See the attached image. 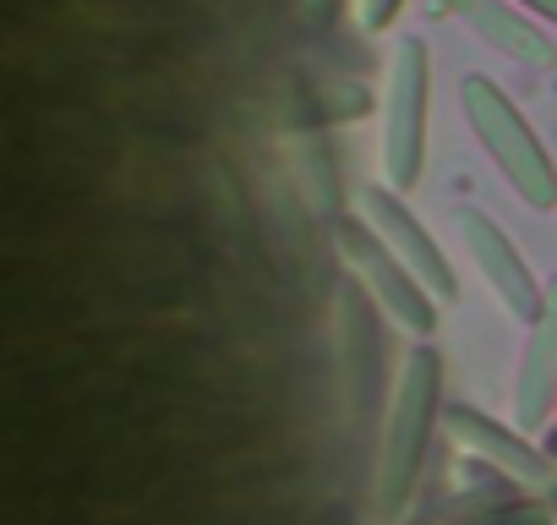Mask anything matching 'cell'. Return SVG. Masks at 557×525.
I'll use <instances>...</instances> for the list:
<instances>
[{
  "mask_svg": "<svg viewBox=\"0 0 557 525\" xmlns=\"http://www.w3.org/2000/svg\"><path fill=\"white\" fill-rule=\"evenodd\" d=\"M361 219L377 230V241L405 262V269L432 291V302H454L459 296V280H454V262L443 257V246L432 241V230L410 213V203H405V192H394V186H367L361 192Z\"/></svg>",
  "mask_w": 557,
  "mask_h": 525,
  "instance_id": "ba28073f",
  "label": "cell"
},
{
  "mask_svg": "<svg viewBox=\"0 0 557 525\" xmlns=\"http://www.w3.org/2000/svg\"><path fill=\"white\" fill-rule=\"evenodd\" d=\"M432 7L443 17H454L465 34H475V45L497 50L513 66H530V72H552L557 66V45L513 7V0H432Z\"/></svg>",
  "mask_w": 557,
  "mask_h": 525,
  "instance_id": "9c48e42d",
  "label": "cell"
},
{
  "mask_svg": "<svg viewBox=\"0 0 557 525\" xmlns=\"http://www.w3.org/2000/svg\"><path fill=\"white\" fill-rule=\"evenodd\" d=\"M432 126V56L416 34H399L383 66V115H377V164L383 186L410 192L426 170Z\"/></svg>",
  "mask_w": 557,
  "mask_h": 525,
  "instance_id": "3957f363",
  "label": "cell"
},
{
  "mask_svg": "<svg viewBox=\"0 0 557 525\" xmlns=\"http://www.w3.org/2000/svg\"><path fill=\"white\" fill-rule=\"evenodd\" d=\"M426 525H552V514H546V503H535V498H524V492H513V487H492V492H470V498H459V503H448L437 520H426Z\"/></svg>",
  "mask_w": 557,
  "mask_h": 525,
  "instance_id": "8fae6325",
  "label": "cell"
},
{
  "mask_svg": "<svg viewBox=\"0 0 557 525\" xmlns=\"http://www.w3.org/2000/svg\"><path fill=\"white\" fill-rule=\"evenodd\" d=\"M334 246H339V257H345L350 280L377 302V313H383L388 323H399L410 340H432V334H437L432 291L377 241V230H372L367 219H339V224H334Z\"/></svg>",
  "mask_w": 557,
  "mask_h": 525,
  "instance_id": "277c9868",
  "label": "cell"
},
{
  "mask_svg": "<svg viewBox=\"0 0 557 525\" xmlns=\"http://www.w3.org/2000/svg\"><path fill=\"white\" fill-rule=\"evenodd\" d=\"M546 460L557 465V405H552V422H546Z\"/></svg>",
  "mask_w": 557,
  "mask_h": 525,
  "instance_id": "9a60e30c",
  "label": "cell"
},
{
  "mask_svg": "<svg viewBox=\"0 0 557 525\" xmlns=\"http://www.w3.org/2000/svg\"><path fill=\"white\" fill-rule=\"evenodd\" d=\"M405 12V0H361V28L367 34H388V23Z\"/></svg>",
  "mask_w": 557,
  "mask_h": 525,
  "instance_id": "7c38bea8",
  "label": "cell"
},
{
  "mask_svg": "<svg viewBox=\"0 0 557 525\" xmlns=\"http://www.w3.org/2000/svg\"><path fill=\"white\" fill-rule=\"evenodd\" d=\"M513 7H519L524 17H541V23L557 28V0H513Z\"/></svg>",
  "mask_w": 557,
  "mask_h": 525,
  "instance_id": "4fadbf2b",
  "label": "cell"
},
{
  "mask_svg": "<svg viewBox=\"0 0 557 525\" xmlns=\"http://www.w3.org/2000/svg\"><path fill=\"white\" fill-rule=\"evenodd\" d=\"M459 110H465V126L470 137L481 143V154L492 159V170L503 175V186L535 208V213H552L557 208V164L552 154L541 148L535 126L519 115V105L481 72H470L459 83Z\"/></svg>",
  "mask_w": 557,
  "mask_h": 525,
  "instance_id": "7a4b0ae2",
  "label": "cell"
},
{
  "mask_svg": "<svg viewBox=\"0 0 557 525\" xmlns=\"http://www.w3.org/2000/svg\"><path fill=\"white\" fill-rule=\"evenodd\" d=\"M334 323H339V367H345V394L356 422H367L377 405H388V351H383V313L377 302L345 280L334 296Z\"/></svg>",
  "mask_w": 557,
  "mask_h": 525,
  "instance_id": "8992f818",
  "label": "cell"
},
{
  "mask_svg": "<svg viewBox=\"0 0 557 525\" xmlns=\"http://www.w3.org/2000/svg\"><path fill=\"white\" fill-rule=\"evenodd\" d=\"M443 427H448V438H454L465 454H475L503 487H513V492H524V498H535V503H557V465H552L546 449H535L519 427H503V422H492V416H481V411H470V405H448V411H443Z\"/></svg>",
  "mask_w": 557,
  "mask_h": 525,
  "instance_id": "5b68a950",
  "label": "cell"
},
{
  "mask_svg": "<svg viewBox=\"0 0 557 525\" xmlns=\"http://www.w3.org/2000/svg\"><path fill=\"white\" fill-rule=\"evenodd\" d=\"M339 7H345V0H307V17H312V23H334Z\"/></svg>",
  "mask_w": 557,
  "mask_h": 525,
  "instance_id": "5bb4252c",
  "label": "cell"
},
{
  "mask_svg": "<svg viewBox=\"0 0 557 525\" xmlns=\"http://www.w3.org/2000/svg\"><path fill=\"white\" fill-rule=\"evenodd\" d=\"M459 241H465V257L475 262V274L486 280V291L497 296V307L513 318V323H535V313H541V302H546V285L530 274V262H524V252L497 230V219L492 213H481V208H465L459 219Z\"/></svg>",
  "mask_w": 557,
  "mask_h": 525,
  "instance_id": "52a82bcc",
  "label": "cell"
},
{
  "mask_svg": "<svg viewBox=\"0 0 557 525\" xmlns=\"http://www.w3.org/2000/svg\"><path fill=\"white\" fill-rule=\"evenodd\" d=\"M557 405V280L546 285V302L524 334L519 367H513V427L519 432H546Z\"/></svg>",
  "mask_w": 557,
  "mask_h": 525,
  "instance_id": "30bf717a",
  "label": "cell"
},
{
  "mask_svg": "<svg viewBox=\"0 0 557 525\" xmlns=\"http://www.w3.org/2000/svg\"><path fill=\"white\" fill-rule=\"evenodd\" d=\"M437 422H443V356L432 351V340H416L394 373L383 427H377V454H372V509L383 520L410 509Z\"/></svg>",
  "mask_w": 557,
  "mask_h": 525,
  "instance_id": "6da1fadb",
  "label": "cell"
}]
</instances>
